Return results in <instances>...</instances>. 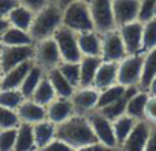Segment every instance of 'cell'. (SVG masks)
I'll return each instance as SVG.
<instances>
[{
    "mask_svg": "<svg viewBox=\"0 0 156 151\" xmlns=\"http://www.w3.org/2000/svg\"><path fill=\"white\" fill-rule=\"evenodd\" d=\"M34 63L40 66L44 72L58 67L61 64V55L52 37L34 43Z\"/></svg>",
    "mask_w": 156,
    "mask_h": 151,
    "instance_id": "cell-7",
    "label": "cell"
},
{
    "mask_svg": "<svg viewBox=\"0 0 156 151\" xmlns=\"http://www.w3.org/2000/svg\"><path fill=\"white\" fill-rule=\"evenodd\" d=\"M156 77V47L144 52V64H142V75H141V81H139V89L147 90L150 81Z\"/></svg>",
    "mask_w": 156,
    "mask_h": 151,
    "instance_id": "cell-26",
    "label": "cell"
},
{
    "mask_svg": "<svg viewBox=\"0 0 156 151\" xmlns=\"http://www.w3.org/2000/svg\"><path fill=\"white\" fill-rule=\"evenodd\" d=\"M136 119L130 118L129 115H122L119 116L118 119H115L112 124H113V133H115V137H116V143L118 146L127 139V136L132 133L133 127L136 125Z\"/></svg>",
    "mask_w": 156,
    "mask_h": 151,
    "instance_id": "cell-30",
    "label": "cell"
},
{
    "mask_svg": "<svg viewBox=\"0 0 156 151\" xmlns=\"http://www.w3.org/2000/svg\"><path fill=\"white\" fill-rule=\"evenodd\" d=\"M98 96H100V90L95 89L94 86H90V87H78L73 92V95L70 96V102H72L75 115L87 116L89 113L97 110Z\"/></svg>",
    "mask_w": 156,
    "mask_h": 151,
    "instance_id": "cell-10",
    "label": "cell"
},
{
    "mask_svg": "<svg viewBox=\"0 0 156 151\" xmlns=\"http://www.w3.org/2000/svg\"><path fill=\"white\" fill-rule=\"evenodd\" d=\"M151 122H148L147 119H141L136 122V125L133 127L132 133L127 136V139L118 146L119 151H144L148 136H150V130H151Z\"/></svg>",
    "mask_w": 156,
    "mask_h": 151,
    "instance_id": "cell-13",
    "label": "cell"
},
{
    "mask_svg": "<svg viewBox=\"0 0 156 151\" xmlns=\"http://www.w3.org/2000/svg\"><path fill=\"white\" fill-rule=\"evenodd\" d=\"M2 75H3V70H2V67H0V78H2Z\"/></svg>",
    "mask_w": 156,
    "mask_h": 151,
    "instance_id": "cell-48",
    "label": "cell"
},
{
    "mask_svg": "<svg viewBox=\"0 0 156 151\" xmlns=\"http://www.w3.org/2000/svg\"><path fill=\"white\" fill-rule=\"evenodd\" d=\"M25 99L26 98L22 95L20 90H6V89L0 90V105L2 107L17 110Z\"/></svg>",
    "mask_w": 156,
    "mask_h": 151,
    "instance_id": "cell-33",
    "label": "cell"
},
{
    "mask_svg": "<svg viewBox=\"0 0 156 151\" xmlns=\"http://www.w3.org/2000/svg\"><path fill=\"white\" fill-rule=\"evenodd\" d=\"M87 119H89V124L94 130V134H95V137L100 143L107 145L110 148H118L116 137H115V133H113V124H112L110 119H107L98 110H94L92 113H89Z\"/></svg>",
    "mask_w": 156,
    "mask_h": 151,
    "instance_id": "cell-8",
    "label": "cell"
},
{
    "mask_svg": "<svg viewBox=\"0 0 156 151\" xmlns=\"http://www.w3.org/2000/svg\"><path fill=\"white\" fill-rule=\"evenodd\" d=\"M32 66H34V60L26 61V63H23V64H19V66L12 67L11 70L5 72V73L2 75V78H0V86H2V89H6V90H19Z\"/></svg>",
    "mask_w": 156,
    "mask_h": 151,
    "instance_id": "cell-16",
    "label": "cell"
},
{
    "mask_svg": "<svg viewBox=\"0 0 156 151\" xmlns=\"http://www.w3.org/2000/svg\"><path fill=\"white\" fill-rule=\"evenodd\" d=\"M78 151H119V148H110L107 145H103V143L97 142V143H92L89 146H84V148L78 149Z\"/></svg>",
    "mask_w": 156,
    "mask_h": 151,
    "instance_id": "cell-42",
    "label": "cell"
},
{
    "mask_svg": "<svg viewBox=\"0 0 156 151\" xmlns=\"http://www.w3.org/2000/svg\"><path fill=\"white\" fill-rule=\"evenodd\" d=\"M144 118H145L148 122L156 124V96H148V101H147V105H145Z\"/></svg>",
    "mask_w": 156,
    "mask_h": 151,
    "instance_id": "cell-40",
    "label": "cell"
},
{
    "mask_svg": "<svg viewBox=\"0 0 156 151\" xmlns=\"http://www.w3.org/2000/svg\"><path fill=\"white\" fill-rule=\"evenodd\" d=\"M126 57H127L126 46L122 43V38H121L118 29L101 35V58H103V61L119 63Z\"/></svg>",
    "mask_w": 156,
    "mask_h": 151,
    "instance_id": "cell-11",
    "label": "cell"
},
{
    "mask_svg": "<svg viewBox=\"0 0 156 151\" xmlns=\"http://www.w3.org/2000/svg\"><path fill=\"white\" fill-rule=\"evenodd\" d=\"M127 92V87L121 86V84H115L109 89L100 90V96H98V104H97V110H101L113 102H116L118 99H121Z\"/></svg>",
    "mask_w": 156,
    "mask_h": 151,
    "instance_id": "cell-31",
    "label": "cell"
},
{
    "mask_svg": "<svg viewBox=\"0 0 156 151\" xmlns=\"http://www.w3.org/2000/svg\"><path fill=\"white\" fill-rule=\"evenodd\" d=\"M154 5H156V0H141V15H139L141 22L151 19Z\"/></svg>",
    "mask_w": 156,
    "mask_h": 151,
    "instance_id": "cell-39",
    "label": "cell"
},
{
    "mask_svg": "<svg viewBox=\"0 0 156 151\" xmlns=\"http://www.w3.org/2000/svg\"><path fill=\"white\" fill-rule=\"evenodd\" d=\"M58 46V52L61 55V63H80L81 52L78 47V34L61 26L52 37Z\"/></svg>",
    "mask_w": 156,
    "mask_h": 151,
    "instance_id": "cell-6",
    "label": "cell"
},
{
    "mask_svg": "<svg viewBox=\"0 0 156 151\" xmlns=\"http://www.w3.org/2000/svg\"><path fill=\"white\" fill-rule=\"evenodd\" d=\"M0 90H2V86H0Z\"/></svg>",
    "mask_w": 156,
    "mask_h": 151,
    "instance_id": "cell-51",
    "label": "cell"
},
{
    "mask_svg": "<svg viewBox=\"0 0 156 151\" xmlns=\"http://www.w3.org/2000/svg\"><path fill=\"white\" fill-rule=\"evenodd\" d=\"M38 151H75L72 146H69L67 143H64L60 139H54L52 142H49L48 145H44L43 148H40Z\"/></svg>",
    "mask_w": 156,
    "mask_h": 151,
    "instance_id": "cell-38",
    "label": "cell"
},
{
    "mask_svg": "<svg viewBox=\"0 0 156 151\" xmlns=\"http://www.w3.org/2000/svg\"><path fill=\"white\" fill-rule=\"evenodd\" d=\"M14 151H37L35 140H34L32 125L20 124L17 127V137H16Z\"/></svg>",
    "mask_w": 156,
    "mask_h": 151,
    "instance_id": "cell-25",
    "label": "cell"
},
{
    "mask_svg": "<svg viewBox=\"0 0 156 151\" xmlns=\"http://www.w3.org/2000/svg\"><path fill=\"white\" fill-rule=\"evenodd\" d=\"M73 2H78V0H57V3H58V6L63 9V8H66L67 5H70V3H73Z\"/></svg>",
    "mask_w": 156,
    "mask_h": 151,
    "instance_id": "cell-46",
    "label": "cell"
},
{
    "mask_svg": "<svg viewBox=\"0 0 156 151\" xmlns=\"http://www.w3.org/2000/svg\"><path fill=\"white\" fill-rule=\"evenodd\" d=\"M150 96H156V77L150 81V84H148V87H147V90H145Z\"/></svg>",
    "mask_w": 156,
    "mask_h": 151,
    "instance_id": "cell-45",
    "label": "cell"
},
{
    "mask_svg": "<svg viewBox=\"0 0 156 151\" xmlns=\"http://www.w3.org/2000/svg\"><path fill=\"white\" fill-rule=\"evenodd\" d=\"M113 17L116 28L139 20L141 0H112Z\"/></svg>",
    "mask_w": 156,
    "mask_h": 151,
    "instance_id": "cell-14",
    "label": "cell"
},
{
    "mask_svg": "<svg viewBox=\"0 0 156 151\" xmlns=\"http://www.w3.org/2000/svg\"><path fill=\"white\" fill-rule=\"evenodd\" d=\"M44 75H46V72H44L40 66H37V64L34 63V66H32L31 70L28 72L25 81L22 83V86H20V89H19L26 99H29V98L32 96L34 90L37 89V86L40 84V81L43 80Z\"/></svg>",
    "mask_w": 156,
    "mask_h": 151,
    "instance_id": "cell-27",
    "label": "cell"
},
{
    "mask_svg": "<svg viewBox=\"0 0 156 151\" xmlns=\"http://www.w3.org/2000/svg\"><path fill=\"white\" fill-rule=\"evenodd\" d=\"M58 70L73 87H76V89L80 87V64L78 63H66V61H63L58 66Z\"/></svg>",
    "mask_w": 156,
    "mask_h": 151,
    "instance_id": "cell-34",
    "label": "cell"
},
{
    "mask_svg": "<svg viewBox=\"0 0 156 151\" xmlns=\"http://www.w3.org/2000/svg\"><path fill=\"white\" fill-rule=\"evenodd\" d=\"M31 60H34V44L31 46H2L0 67H2L3 73Z\"/></svg>",
    "mask_w": 156,
    "mask_h": 151,
    "instance_id": "cell-9",
    "label": "cell"
},
{
    "mask_svg": "<svg viewBox=\"0 0 156 151\" xmlns=\"http://www.w3.org/2000/svg\"><path fill=\"white\" fill-rule=\"evenodd\" d=\"M73 115H75V112H73L72 102H70V99H66V98H55L46 107V119L55 125L63 124Z\"/></svg>",
    "mask_w": 156,
    "mask_h": 151,
    "instance_id": "cell-15",
    "label": "cell"
},
{
    "mask_svg": "<svg viewBox=\"0 0 156 151\" xmlns=\"http://www.w3.org/2000/svg\"><path fill=\"white\" fill-rule=\"evenodd\" d=\"M63 26L75 34L95 31L87 0H78L63 8Z\"/></svg>",
    "mask_w": 156,
    "mask_h": 151,
    "instance_id": "cell-3",
    "label": "cell"
},
{
    "mask_svg": "<svg viewBox=\"0 0 156 151\" xmlns=\"http://www.w3.org/2000/svg\"><path fill=\"white\" fill-rule=\"evenodd\" d=\"M142 23V52H148L156 47V17H151Z\"/></svg>",
    "mask_w": 156,
    "mask_h": 151,
    "instance_id": "cell-32",
    "label": "cell"
},
{
    "mask_svg": "<svg viewBox=\"0 0 156 151\" xmlns=\"http://www.w3.org/2000/svg\"><path fill=\"white\" fill-rule=\"evenodd\" d=\"M16 6H19V0H0V17L8 19Z\"/></svg>",
    "mask_w": 156,
    "mask_h": 151,
    "instance_id": "cell-41",
    "label": "cell"
},
{
    "mask_svg": "<svg viewBox=\"0 0 156 151\" xmlns=\"http://www.w3.org/2000/svg\"><path fill=\"white\" fill-rule=\"evenodd\" d=\"M63 26V9L58 3H49L41 11L34 14V20L29 29V35L34 43L51 38Z\"/></svg>",
    "mask_w": 156,
    "mask_h": 151,
    "instance_id": "cell-2",
    "label": "cell"
},
{
    "mask_svg": "<svg viewBox=\"0 0 156 151\" xmlns=\"http://www.w3.org/2000/svg\"><path fill=\"white\" fill-rule=\"evenodd\" d=\"M115 84H118V63L103 61L97 70L92 86L98 90H104Z\"/></svg>",
    "mask_w": 156,
    "mask_h": 151,
    "instance_id": "cell-18",
    "label": "cell"
},
{
    "mask_svg": "<svg viewBox=\"0 0 156 151\" xmlns=\"http://www.w3.org/2000/svg\"><path fill=\"white\" fill-rule=\"evenodd\" d=\"M6 20L9 22V26L29 32L31 25H32V20H34V12L29 11V9H26L25 6H20L19 5V6H16L11 11V14L8 15Z\"/></svg>",
    "mask_w": 156,
    "mask_h": 151,
    "instance_id": "cell-24",
    "label": "cell"
},
{
    "mask_svg": "<svg viewBox=\"0 0 156 151\" xmlns=\"http://www.w3.org/2000/svg\"><path fill=\"white\" fill-rule=\"evenodd\" d=\"M101 57H81L80 60V87H90L94 84L98 67L101 66Z\"/></svg>",
    "mask_w": 156,
    "mask_h": 151,
    "instance_id": "cell-20",
    "label": "cell"
},
{
    "mask_svg": "<svg viewBox=\"0 0 156 151\" xmlns=\"http://www.w3.org/2000/svg\"><path fill=\"white\" fill-rule=\"evenodd\" d=\"M16 112L20 119V124L35 125L38 122L46 121V107L34 102L32 99H25Z\"/></svg>",
    "mask_w": 156,
    "mask_h": 151,
    "instance_id": "cell-17",
    "label": "cell"
},
{
    "mask_svg": "<svg viewBox=\"0 0 156 151\" xmlns=\"http://www.w3.org/2000/svg\"><path fill=\"white\" fill-rule=\"evenodd\" d=\"M78 47L81 57H101V35L97 31L78 34Z\"/></svg>",
    "mask_w": 156,
    "mask_h": 151,
    "instance_id": "cell-19",
    "label": "cell"
},
{
    "mask_svg": "<svg viewBox=\"0 0 156 151\" xmlns=\"http://www.w3.org/2000/svg\"><path fill=\"white\" fill-rule=\"evenodd\" d=\"M55 98H57V95L54 92V87H52L51 81L48 80V77L44 75L43 80L40 81V84L37 86V89L34 90V93H32V96L29 99H32L34 102H37V104H40L43 107H48Z\"/></svg>",
    "mask_w": 156,
    "mask_h": 151,
    "instance_id": "cell-29",
    "label": "cell"
},
{
    "mask_svg": "<svg viewBox=\"0 0 156 151\" xmlns=\"http://www.w3.org/2000/svg\"><path fill=\"white\" fill-rule=\"evenodd\" d=\"M92 22H94V29L100 34L104 35L107 32H112L116 28L115 17H113V8H112V0H87Z\"/></svg>",
    "mask_w": 156,
    "mask_h": 151,
    "instance_id": "cell-4",
    "label": "cell"
},
{
    "mask_svg": "<svg viewBox=\"0 0 156 151\" xmlns=\"http://www.w3.org/2000/svg\"><path fill=\"white\" fill-rule=\"evenodd\" d=\"M8 28H9V22H8L6 19L0 17V40H2V37H3V34L6 32Z\"/></svg>",
    "mask_w": 156,
    "mask_h": 151,
    "instance_id": "cell-44",
    "label": "cell"
},
{
    "mask_svg": "<svg viewBox=\"0 0 156 151\" xmlns=\"http://www.w3.org/2000/svg\"><path fill=\"white\" fill-rule=\"evenodd\" d=\"M0 44L2 46H31V44H34V41H32L29 32L9 26L6 29V32L3 34L2 40H0Z\"/></svg>",
    "mask_w": 156,
    "mask_h": 151,
    "instance_id": "cell-28",
    "label": "cell"
},
{
    "mask_svg": "<svg viewBox=\"0 0 156 151\" xmlns=\"http://www.w3.org/2000/svg\"><path fill=\"white\" fill-rule=\"evenodd\" d=\"M148 93L144 92V90H138L136 93H133L127 102V108H126V115H129L130 118L136 119V121H141V119H145L144 118V113H145V105H147V101H148Z\"/></svg>",
    "mask_w": 156,
    "mask_h": 151,
    "instance_id": "cell-23",
    "label": "cell"
},
{
    "mask_svg": "<svg viewBox=\"0 0 156 151\" xmlns=\"http://www.w3.org/2000/svg\"><path fill=\"white\" fill-rule=\"evenodd\" d=\"M144 53L127 55L118 63V84L124 87L139 86L142 75Z\"/></svg>",
    "mask_w": 156,
    "mask_h": 151,
    "instance_id": "cell-5",
    "label": "cell"
},
{
    "mask_svg": "<svg viewBox=\"0 0 156 151\" xmlns=\"http://www.w3.org/2000/svg\"><path fill=\"white\" fill-rule=\"evenodd\" d=\"M51 2L49 0H19V5L20 6H25L26 9L32 11L34 14L41 11L44 6H48Z\"/></svg>",
    "mask_w": 156,
    "mask_h": 151,
    "instance_id": "cell-37",
    "label": "cell"
},
{
    "mask_svg": "<svg viewBox=\"0 0 156 151\" xmlns=\"http://www.w3.org/2000/svg\"><path fill=\"white\" fill-rule=\"evenodd\" d=\"M46 77H48V80L51 81L57 98L70 99V96L73 95V92L76 90V87H73V86L63 77V75L60 73V70H58V67H54V69L48 70V72H46Z\"/></svg>",
    "mask_w": 156,
    "mask_h": 151,
    "instance_id": "cell-21",
    "label": "cell"
},
{
    "mask_svg": "<svg viewBox=\"0 0 156 151\" xmlns=\"http://www.w3.org/2000/svg\"><path fill=\"white\" fill-rule=\"evenodd\" d=\"M144 151H156V124L151 125L150 136H148V140H147V145H145Z\"/></svg>",
    "mask_w": 156,
    "mask_h": 151,
    "instance_id": "cell-43",
    "label": "cell"
},
{
    "mask_svg": "<svg viewBox=\"0 0 156 151\" xmlns=\"http://www.w3.org/2000/svg\"><path fill=\"white\" fill-rule=\"evenodd\" d=\"M32 131H34V140H35L37 151L57 137V125L49 122L48 119L32 125Z\"/></svg>",
    "mask_w": 156,
    "mask_h": 151,
    "instance_id": "cell-22",
    "label": "cell"
},
{
    "mask_svg": "<svg viewBox=\"0 0 156 151\" xmlns=\"http://www.w3.org/2000/svg\"><path fill=\"white\" fill-rule=\"evenodd\" d=\"M17 128L0 130V151H14Z\"/></svg>",
    "mask_w": 156,
    "mask_h": 151,
    "instance_id": "cell-36",
    "label": "cell"
},
{
    "mask_svg": "<svg viewBox=\"0 0 156 151\" xmlns=\"http://www.w3.org/2000/svg\"><path fill=\"white\" fill-rule=\"evenodd\" d=\"M19 125H20V119L17 116V112L0 105V130L17 128Z\"/></svg>",
    "mask_w": 156,
    "mask_h": 151,
    "instance_id": "cell-35",
    "label": "cell"
},
{
    "mask_svg": "<svg viewBox=\"0 0 156 151\" xmlns=\"http://www.w3.org/2000/svg\"><path fill=\"white\" fill-rule=\"evenodd\" d=\"M142 28H144V23L141 20H136L118 28V32L122 38L127 55L144 53L142 52Z\"/></svg>",
    "mask_w": 156,
    "mask_h": 151,
    "instance_id": "cell-12",
    "label": "cell"
},
{
    "mask_svg": "<svg viewBox=\"0 0 156 151\" xmlns=\"http://www.w3.org/2000/svg\"><path fill=\"white\" fill-rule=\"evenodd\" d=\"M0 52H2V44H0Z\"/></svg>",
    "mask_w": 156,
    "mask_h": 151,
    "instance_id": "cell-50",
    "label": "cell"
},
{
    "mask_svg": "<svg viewBox=\"0 0 156 151\" xmlns=\"http://www.w3.org/2000/svg\"><path fill=\"white\" fill-rule=\"evenodd\" d=\"M49 2H51V3H57V0H49Z\"/></svg>",
    "mask_w": 156,
    "mask_h": 151,
    "instance_id": "cell-49",
    "label": "cell"
},
{
    "mask_svg": "<svg viewBox=\"0 0 156 151\" xmlns=\"http://www.w3.org/2000/svg\"><path fill=\"white\" fill-rule=\"evenodd\" d=\"M57 139L63 140L75 151L98 142L87 116L83 115H73L63 124L57 125Z\"/></svg>",
    "mask_w": 156,
    "mask_h": 151,
    "instance_id": "cell-1",
    "label": "cell"
},
{
    "mask_svg": "<svg viewBox=\"0 0 156 151\" xmlns=\"http://www.w3.org/2000/svg\"><path fill=\"white\" fill-rule=\"evenodd\" d=\"M151 17H156V5H154V8H153V14H151Z\"/></svg>",
    "mask_w": 156,
    "mask_h": 151,
    "instance_id": "cell-47",
    "label": "cell"
}]
</instances>
